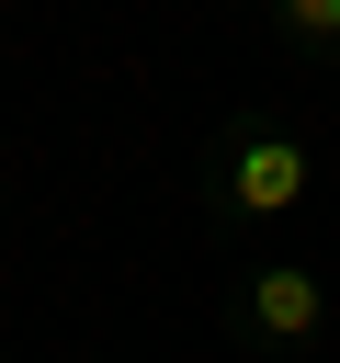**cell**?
<instances>
[{"label": "cell", "instance_id": "obj_1", "mask_svg": "<svg viewBox=\"0 0 340 363\" xmlns=\"http://www.w3.org/2000/svg\"><path fill=\"white\" fill-rule=\"evenodd\" d=\"M306 193H317V147L295 125H261V113L215 125V147H204L215 227H283V216H306Z\"/></svg>", "mask_w": 340, "mask_h": 363}, {"label": "cell", "instance_id": "obj_2", "mask_svg": "<svg viewBox=\"0 0 340 363\" xmlns=\"http://www.w3.org/2000/svg\"><path fill=\"white\" fill-rule=\"evenodd\" d=\"M227 340L249 363H295L329 340V272L317 261H238L227 272Z\"/></svg>", "mask_w": 340, "mask_h": 363}, {"label": "cell", "instance_id": "obj_3", "mask_svg": "<svg viewBox=\"0 0 340 363\" xmlns=\"http://www.w3.org/2000/svg\"><path fill=\"white\" fill-rule=\"evenodd\" d=\"M272 45L306 68H340V0H272Z\"/></svg>", "mask_w": 340, "mask_h": 363}, {"label": "cell", "instance_id": "obj_4", "mask_svg": "<svg viewBox=\"0 0 340 363\" xmlns=\"http://www.w3.org/2000/svg\"><path fill=\"white\" fill-rule=\"evenodd\" d=\"M238 11H272V0H238Z\"/></svg>", "mask_w": 340, "mask_h": 363}]
</instances>
